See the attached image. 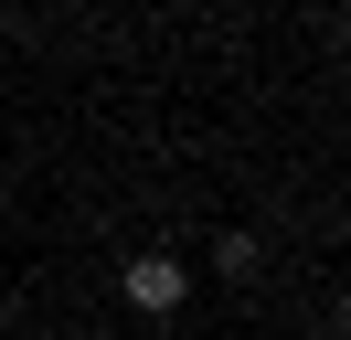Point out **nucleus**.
<instances>
[{
  "label": "nucleus",
  "instance_id": "nucleus-1",
  "mask_svg": "<svg viewBox=\"0 0 351 340\" xmlns=\"http://www.w3.org/2000/svg\"><path fill=\"white\" fill-rule=\"evenodd\" d=\"M117 287H128V308H181V298H192V266H181V255H128V276H117Z\"/></svg>",
  "mask_w": 351,
  "mask_h": 340
},
{
  "label": "nucleus",
  "instance_id": "nucleus-2",
  "mask_svg": "<svg viewBox=\"0 0 351 340\" xmlns=\"http://www.w3.org/2000/svg\"><path fill=\"white\" fill-rule=\"evenodd\" d=\"M213 266H223V276H256L266 255H256V234H223V245H213Z\"/></svg>",
  "mask_w": 351,
  "mask_h": 340
}]
</instances>
